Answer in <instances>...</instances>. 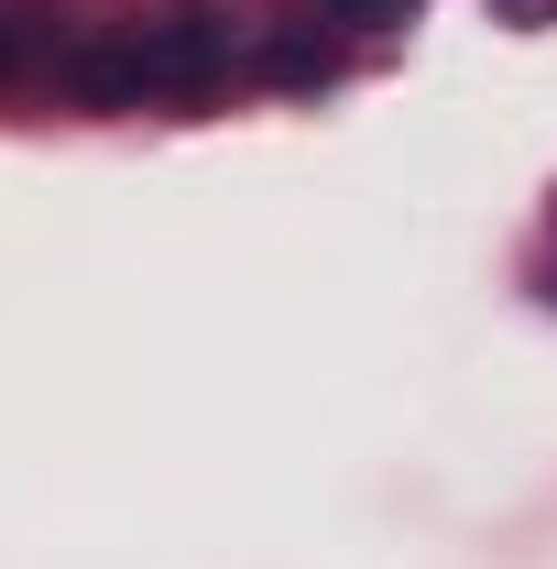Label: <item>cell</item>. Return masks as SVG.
<instances>
[{
	"label": "cell",
	"instance_id": "1",
	"mask_svg": "<svg viewBox=\"0 0 557 569\" xmlns=\"http://www.w3.org/2000/svg\"><path fill=\"white\" fill-rule=\"evenodd\" d=\"M132 56H142V99L153 88H209V77H230V22H209V11L153 22V33H132Z\"/></svg>",
	"mask_w": 557,
	"mask_h": 569
},
{
	"label": "cell",
	"instance_id": "2",
	"mask_svg": "<svg viewBox=\"0 0 557 569\" xmlns=\"http://www.w3.org/2000/svg\"><path fill=\"white\" fill-rule=\"evenodd\" d=\"M263 77H274V88H328V77H340V44H328L317 22H284L274 44H263Z\"/></svg>",
	"mask_w": 557,
	"mask_h": 569
},
{
	"label": "cell",
	"instance_id": "3",
	"mask_svg": "<svg viewBox=\"0 0 557 569\" xmlns=\"http://www.w3.org/2000/svg\"><path fill=\"white\" fill-rule=\"evenodd\" d=\"M426 0H328V22H361V33H383V22H405Z\"/></svg>",
	"mask_w": 557,
	"mask_h": 569
},
{
	"label": "cell",
	"instance_id": "4",
	"mask_svg": "<svg viewBox=\"0 0 557 569\" xmlns=\"http://www.w3.org/2000/svg\"><path fill=\"white\" fill-rule=\"evenodd\" d=\"M503 11H514V22H547V11H557V0H503Z\"/></svg>",
	"mask_w": 557,
	"mask_h": 569
}]
</instances>
